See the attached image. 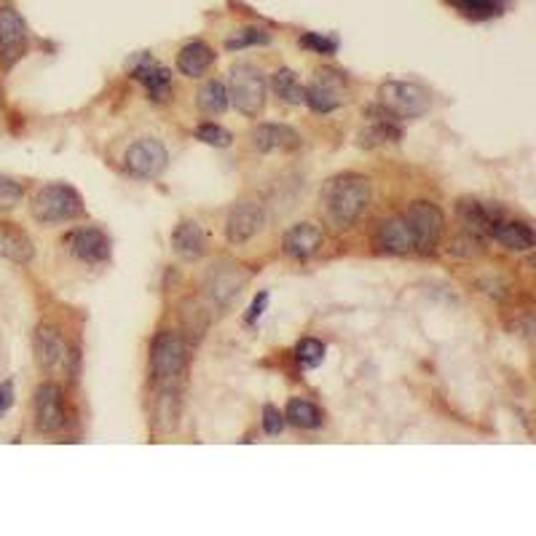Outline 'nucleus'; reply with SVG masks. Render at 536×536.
I'll use <instances>...</instances> for the list:
<instances>
[{
    "instance_id": "obj_11",
    "label": "nucleus",
    "mask_w": 536,
    "mask_h": 536,
    "mask_svg": "<svg viewBox=\"0 0 536 536\" xmlns=\"http://www.w3.org/2000/svg\"><path fill=\"white\" fill-rule=\"evenodd\" d=\"M129 73H132L135 81H140L148 89V97L154 102H167L172 97V92H175L172 73L164 65H159L151 54H140L137 59H132Z\"/></svg>"
},
{
    "instance_id": "obj_31",
    "label": "nucleus",
    "mask_w": 536,
    "mask_h": 536,
    "mask_svg": "<svg viewBox=\"0 0 536 536\" xmlns=\"http://www.w3.org/2000/svg\"><path fill=\"white\" fill-rule=\"evenodd\" d=\"M301 46L309 48V51H314V54L330 57V54L338 51L341 40L336 35H330V32H306V35H301Z\"/></svg>"
},
{
    "instance_id": "obj_23",
    "label": "nucleus",
    "mask_w": 536,
    "mask_h": 536,
    "mask_svg": "<svg viewBox=\"0 0 536 536\" xmlns=\"http://www.w3.org/2000/svg\"><path fill=\"white\" fill-rule=\"evenodd\" d=\"M212 65H215V51L206 43L193 40V43H185L180 48L178 70L185 78H201Z\"/></svg>"
},
{
    "instance_id": "obj_28",
    "label": "nucleus",
    "mask_w": 536,
    "mask_h": 536,
    "mask_svg": "<svg viewBox=\"0 0 536 536\" xmlns=\"http://www.w3.org/2000/svg\"><path fill=\"white\" fill-rule=\"evenodd\" d=\"M445 3H451V5H453L459 13H464L467 19H478V22L494 19V16H499L502 8H505V0H445Z\"/></svg>"
},
{
    "instance_id": "obj_25",
    "label": "nucleus",
    "mask_w": 536,
    "mask_h": 536,
    "mask_svg": "<svg viewBox=\"0 0 536 536\" xmlns=\"http://www.w3.org/2000/svg\"><path fill=\"white\" fill-rule=\"evenodd\" d=\"M285 421L298 426V429H320L325 416L322 410L312 402V400H303V397H293L287 402V410H285Z\"/></svg>"
},
{
    "instance_id": "obj_1",
    "label": "nucleus",
    "mask_w": 536,
    "mask_h": 536,
    "mask_svg": "<svg viewBox=\"0 0 536 536\" xmlns=\"http://www.w3.org/2000/svg\"><path fill=\"white\" fill-rule=\"evenodd\" d=\"M370 206V180L344 172L330 178L320 190V212L336 231L352 228Z\"/></svg>"
},
{
    "instance_id": "obj_19",
    "label": "nucleus",
    "mask_w": 536,
    "mask_h": 536,
    "mask_svg": "<svg viewBox=\"0 0 536 536\" xmlns=\"http://www.w3.org/2000/svg\"><path fill=\"white\" fill-rule=\"evenodd\" d=\"M367 119H370V124L359 132V145L362 148H375V145H383V143H397L402 137V129H400L397 119L391 113H386L381 105L370 108Z\"/></svg>"
},
{
    "instance_id": "obj_26",
    "label": "nucleus",
    "mask_w": 536,
    "mask_h": 536,
    "mask_svg": "<svg viewBox=\"0 0 536 536\" xmlns=\"http://www.w3.org/2000/svg\"><path fill=\"white\" fill-rule=\"evenodd\" d=\"M196 105L206 116H223L228 110V105H231L225 83L223 81H206L198 89V94H196Z\"/></svg>"
},
{
    "instance_id": "obj_5",
    "label": "nucleus",
    "mask_w": 536,
    "mask_h": 536,
    "mask_svg": "<svg viewBox=\"0 0 536 536\" xmlns=\"http://www.w3.org/2000/svg\"><path fill=\"white\" fill-rule=\"evenodd\" d=\"M228 100L233 102V108L247 116L255 119L260 116L263 105H266V78L255 65H236L231 70V92Z\"/></svg>"
},
{
    "instance_id": "obj_10",
    "label": "nucleus",
    "mask_w": 536,
    "mask_h": 536,
    "mask_svg": "<svg viewBox=\"0 0 536 536\" xmlns=\"http://www.w3.org/2000/svg\"><path fill=\"white\" fill-rule=\"evenodd\" d=\"M27 54V24L16 8L0 5V67L11 70Z\"/></svg>"
},
{
    "instance_id": "obj_29",
    "label": "nucleus",
    "mask_w": 536,
    "mask_h": 536,
    "mask_svg": "<svg viewBox=\"0 0 536 536\" xmlns=\"http://www.w3.org/2000/svg\"><path fill=\"white\" fill-rule=\"evenodd\" d=\"M271 43V32L263 30V27H244V30H236L228 40H225V48L228 51H242V48H250V46H268Z\"/></svg>"
},
{
    "instance_id": "obj_6",
    "label": "nucleus",
    "mask_w": 536,
    "mask_h": 536,
    "mask_svg": "<svg viewBox=\"0 0 536 536\" xmlns=\"http://www.w3.org/2000/svg\"><path fill=\"white\" fill-rule=\"evenodd\" d=\"M402 217L408 220L410 231H413V239H416V250L418 252H432L437 250L440 244V236H443V228H445V217L440 212L437 204L432 201H413Z\"/></svg>"
},
{
    "instance_id": "obj_9",
    "label": "nucleus",
    "mask_w": 536,
    "mask_h": 536,
    "mask_svg": "<svg viewBox=\"0 0 536 536\" xmlns=\"http://www.w3.org/2000/svg\"><path fill=\"white\" fill-rule=\"evenodd\" d=\"M250 282V274L231 263V260H220L217 266L209 268L206 279H204V295L215 303V306H228L239 293L242 287Z\"/></svg>"
},
{
    "instance_id": "obj_33",
    "label": "nucleus",
    "mask_w": 536,
    "mask_h": 536,
    "mask_svg": "<svg viewBox=\"0 0 536 536\" xmlns=\"http://www.w3.org/2000/svg\"><path fill=\"white\" fill-rule=\"evenodd\" d=\"M24 196V188L22 182H16L13 178H5L0 175V209H13Z\"/></svg>"
},
{
    "instance_id": "obj_2",
    "label": "nucleus",
    "mask_w": 536,
    "mask_h": 536,
    "mask_svg": "<svg viewBox=\"0 0 536 536\" xmlns=\"http://www.w3.org/2000/svg\"><path fill=\"white\" fill-rule=\"evenodd\" d=\"M83 212H86V206H83L81 193L65 182L46 185L32 198V217L43 225L70 223V220H78Z\"/></svg>"
},
{
    "instance_id": "obj_13",
    "label": "nucleus",
    "mask_w": 536,
    "mask_h": 536,
    "mask_svg": "<svg viewBox=\"0 0 536 536\" xmlns=\"http://www.w3.org/2000/svg\"><path fill=\"white\" fill-rule=\"evenodd\" d=\"M65 247L70 250L73 258L83 263H105L110 258V239L102 228H94V225L70 231L65 236Z\"/></svg>"
},
{
    "instance_id": "obj_17",
    "label": "nucleus",
    "mask_w": 536,
    "mask_h": 536,
    "mask_svg": "<svg viewBox=\"0 0 536 536\" xmlns=\"http://www.w3.org/2000/svg\"><path fill=\"white\" fill-rule=\"evenodd\" d=\"M459 217H461V225L467 231L470 239H486L491 236L494 225L502 220V212L496 206H488V204H480V201H461L459 204Z\"/></svg>"
},
{
    "instance_id": "obj_16",
    "label": "nucleus",
    "mask_w": 536,
    "mask_h": 536,
    "mask_svg": "<svg viewBox=\"0 0 536 536\" xmlns=\"http://www.w3.org/2000/svg\"><path fill=\"white\" fill-rule=\"evenodd\" d=\"M250 140H252V148L260 151V154H277V151H298L301 148V135L287 127V124H258L252 132H250Z\"/></svg>"
},
{
    "instance_id": "obj_14",
    "label": "nucleus",
    "mask_w": 536,
    "mask_h": 536,
    "mask_svg": "<svg viewBox=\"0 0 536 536\" xmlns=\"http://www.w3.org/2000/svg\"><path fill=\"white\" fill-rule=\"evenodd\" d=\"M263 223H266V212L260 204H252V201L236 204L225 220V236L231 244H244L263 231Z\"/></svg>"
},
{
    "instance_id": "obj_27",
    "label": "nucleus",
    "mask_w": 536,
    "mask_h": 536,
    "mask_svg": "<svg viewBox=\"0 0 536 536\" xmlns=\"http://www.w3.org/2000/svg\"><path fill=\"white\" fill-rule=\"evenodd\" d=\"M271 86L277 92V97L287 105H303L306 102V89L301 86L298 75L290 70V67H279L274 75H271Z\"/></svg>"
},
{
    "instance_id": "obj_7",
    "label": "nucleus",
    "mask_w": 536,
    "mask_h": 536,
    "mask_svg": "<svg viewBox=\"0 0 536 536\" xmlns=\"http://www.w3.org/2000/svg\"><path fill=\"white\" fill-rule=\"evenodd\" d=\"M167 164H170V154L164 143L156 137H143L132 143L124 154V170L140 180L162 178Z\"/></svg>"
},
{
    "instance_id": "obj_24",
    "label": "nucleus",
    "mask_w": 536,
    "mask_h": 536,
    "mask_svg": "<svg viewBox=\"0 0 536 536\" xmlns=\"http://www.w3.org/2000/svg\"><path fill=\"white\" fill-rule=\"evenodd\" d=\"M491 236H494L502 247L515 250V252L532 250L536 242L532 225H529V223H521V220H499V223L494 225Z\"/></svg>"
},
{
    "instance_id": "obj_3",
    "label": "nucleus",
    "mask_w": 536,
    "mask_h": 536,
    "mask_svg": "<svg viewBox=\"0 0 536 536\" xmlns=\"http://www.w3.org/2000/svg\"><path fill=\"white\" fill-rule=\"evenodd\" d=\"M185 341L178 330H162L151 344V375L162 391H175V383L185 373Z\"/></svg>"
},
{
    "instance_id": "obj_18",
    "label": "nucleus",
    "mask_w": 536,
    "mask_h": 536,
    "mask_svg": "<svg viewBox=\"0 0 536 536\" xmlns=\"http://www.w3.org/2000/svg\"><path fill=\"white\" fill-rule=\"evenodd\" d=\"M322 247V231L314 223H298L282 236V250L293 260H309Z\"/></svg>"
},
{
    "instance_id": "obj_35",
    "label": "nucleus",
    "mask_w": 536,
    "mask_h": 536,
    "mask_svg": "<svg viewBox=\"0 0 536 536\" xmlns=\"http://www.w3.org/2000/svg\"><path fill=\"white\" fill-rule=\"evenodd\" d=\"M266 306H268V293H260L252 303H250V309H247V325H255L260 317H263V312H266Z\"/></svg>"
},
{
    "instance_id": "obj_12",
    "label": "nucleus",
    "mask_w": 536,
    "mask_h": 536,
    "mask_svg": "<svg viewBox=\"0 0 536 536\" xmlns=\"http://www.w3.org/2000/svg\"><path fill=\"white\" fill-rule=\"evenodd\" d=\"M32 408H35V426L38 432H59L67 421L65 416V397H62V389L57 383H40L35 389V400H32Z\"/></svg>"
},
{
    "instance_id": "obj_15",
    "label": "nucleus",
    "mask_w": 536,
    "mask_h": 536,
    "mask_svg": "<svg viewBox=\"0 0 536 536\" xmlns=\"http://www.w3.org/2000/svg\"><path fill=\"white\" fill-rule=\"evenodd\" d=\"M375 247L381 252H389V255H408L416 250V239H413V231L408 225V220L402 215H391L386 220L378 223L375 228Z\"/></svg>"
},
{
    "instance_id": "obj_20",
    "label": "nucleus",
    "mask_w": 536,
    "mask_h": 536,
    "mask_svg": "<svg viewBox=\"0 0 536 536\" xmlns=\"http://www.w3.org/2000/svg\"><path fill=\"white\" fill-rule=\"evenodd\" d=\"M32 349H35V362L40 370H54L62 359L67 357L65 338H62L59 328H54V325H38Z\"/></svg>"
},
{
    "instance_id": "obj_8",
    "label": "nucleus",
    "mask_w": 536,
    "mask_h": 536,
    "mask_svg": "<svg viewBox=\"0 0 536 536\" xmlns=\"http://www.w3.org/2000/svg\"><path fill=\"white\" fill-rule=\"evenodd\" d=\"M349 100V86L347 78L338 70H317V75L312 78L309 89H306V105L314 113H333L338 110L344 102Z\"/></svg>"
},
{
    "instance_id": "obj_30",
    "label": "nucleus",
    "mask_w": 536,
    "mask_h": 536,
    "mask_svg": "<svg viewBox=\"0 0 536 536\" xmlns=\"http://www.w3.org/2000/svg\"><path fill=\"white\" fill-rule=\"evenodd\" d=\"M196 140H201L204 145H212V148H228L233 135L215 121H204V124L196 127Z\"/></svg>"
},
{
    "instance_id": "obj_36",
    "label": "nucleus",
    "mask_w": 536,
    "mask_h": 536,
    "mask_svg": "<svg viewBox=\"0 0 536 536\" xmlns=\"http://www.w3.org/2000/svg\"><path fill=\"white\" fill-rule=\"evenodd\" d=\"M11 402H13V389H11V383H3L0 386V413H5L11 408Z\"/></svg>"
},
{
    "instance_id": "obj_22",
    "label": "nucleus",
    "mask_w": 536,
    "mask_h": 536,
    "mask_svg": "<svg viewBox=\"0 0 536 536\" xmlns=\"http://www.w3.org/2000/svg\"><path fill=\"white\" fill-rule=\"evenodd\" d=\"M0 258L13 263H30L35 258V247L30 236L13 223H0Z\"/></svg>"
},
{
    "instance_id": "obj_34",
    "label": "nucleus",
    "mask_w": 536,
    "mask_h": 536,
    "mask_svg": "<svg viewBox=\"0 0 536 536\" xmlns=\"http://www.w3.org/2000/svg\"><path fill=\"white\" fill-rule=\"evenodd\" d=\"M285 413L277 405H266L263 408V432L266 435H279L285 429Z\"/></svg>"
},
{
    "instance_id": "obj_32",
    "label": "nucleus",
    "mask_w": 536,
    "mask_h": 536,
    "mask_svg": "<svg viewBox=\"0 0 536 536\" xmlns=\"http://www.w3.org/2000/svg\"><path fill=\"white\" fill-rule=\"evenodd\" d=\"M295 359H298L303 367H320L322 359H325V344L317 341V338H303V341H298V347H295Z\"/></svg>"
},
{
    "instance_id": "obj_21",
    "label": "nucleus",
    "mask_w": 536,
    "mask_h": 536,
    "mask_svg": "<svg viewBox=\"0 0 536 536\" xmlns=\"http://www.w3.org/2000/svg\"><path fill=\"white\" fill-rule=\"evenodd\" d=\"M172 250L182 260H198L206 252V236L196 220H182L172 231Z\"/></svg>"
},
{
    "instance_id": "obj_4",
    "label": "nucleus",
    "mask_w": 536,
    "mask_h": 536,
    "mask_svg": "<svg viewBox=\"0 0 536 536\" xmlns=\"http://www.w3.org/2000/svg\"><path fill=\"white\" fill-rule=\"evenodd\" d=\"M378 105L400 119H421L432 108V97L424 86L408 81H386L378 86Z\"/></svg>"
}]
</instances>
